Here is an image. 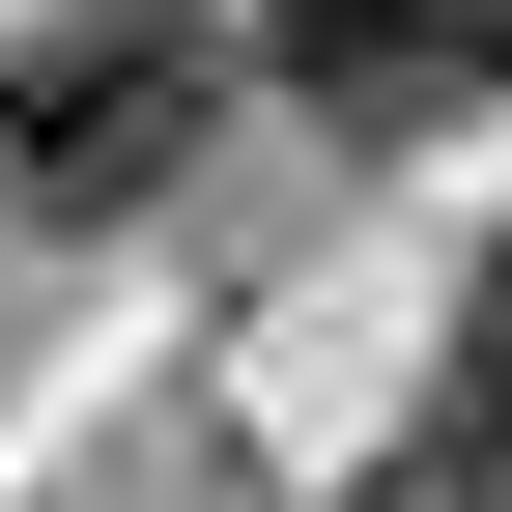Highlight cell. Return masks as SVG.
<instances>
[{
    "label": "cell",
    "mask_w": 512,
    "mask_h": 512,
    "mask_svg": "<svg viewBox=\"0 0 512 512\" xmlns=\"http://www.w3.org/2000/svg\"><path fill=\"white\" fill-rule=\"evenodd\" d=\"M427 512H512V285L456 313V370H427Z\"/></svg>",
    "instance_id": "3"
},
{
    "label": "cell",
    "mask_w": 512,
    "mask_h": 512,
    "mask_svg": "<svg viewBox=\"0 0 512 512\" xmlns=\"http://www.w3.org/2000/svg\"><path fill=\"white\" fill-rule=\"evenodd\" d=\"M200 143H228V57L171 29V0H57V29L0 57V200H57V228H143Z\"/></svg>",
    "instance_id": "1"
},
{
    "label": "cell",
    "mask_w": 512,
    "mask_h": 512,
    "mask_svg": "<svg viewBox=\"0 0 512 512\" xmlns=\"http://www.w3.org/2000/svg\"><path fill=\"white\" fill-rule=\"evenodd\" d=\"M456 29H484V86H512V0H456Z\"/></svg>",
    "instance_id": "4"
},
{
    "label": "cell",
    "mask_w": 512,
    "mask_h": 512,
    "mask_svg": "<svg viewBox=\"0 0 512 512\" xmlns=\"http://www.w3.org/2000/svg\"><path fill=\"white\" fill-rule=\"evenodd\" d=\"M256 57H285L313 143H427V114H484V29H456V0H285Z\"/></svg>",
    "instance_id": "2"
}]
</instances>
